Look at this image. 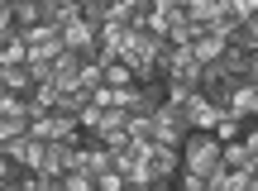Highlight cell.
<instances>
[{
    "instance_id": "6da1fadb",
    "label": "cell",
    "mask_w": 258,
    "mask_h": 191,
    "mask_svg": "<svg viewBox=\"0 0 258 191\" xmlns=\"http://www.w3.org/2000/svg\"><path fill=\"white\" fill-rule=\"evenodd\" d=\"M182 172H196V177H206V182H215V177L225 172V144L211 129H196L182 144Z\"/></svg>"
},
{
    "instance_id": "7a4b0ae2",
    "label": "cell",
    "mask_w": 258,
    "mask_h": 191,
    "mask_svg": "<svg viewBox=\"0 0 258 191\" xmlns=\"http://www.w3.org/2000/svg\"><path fill=\"white\" fill-rule=\"evenodd\" d=\"M86 172L91 177H105V172H120V163H115V148L101 144V139H86Z\"/></svg>"
},
{
    "instance_id": "3957f363",
    "label": "cell",
    "mask_w": 258,
    "mask_h": 191,
    "mask_svg": "<svg viewBox=\"0 0 258 191\" xmlns=\"http://www.w3.org/2000/svg\"><path fill=\"white\" fill-rule=\"evenodd\" d=\"M186 115H191V124H196V129H215L225 110L215 105V100L206 96V91H196V96H191V105H186Z\"/></svg>"
},
{
    "instance_id": "277c9868",
    "label": "cell",
    "mask_w": 258,
    "mask_h": 191,
    "mask_svg": "<svg viewBox=\"0 0 258 191\" xmlns=\"http://www.w3.org/2000/svg\"><path fill=\"white\" fill-rule=\"evenodd\" d=\"M191 53H196V62H201V67H215L225 53H230V38H220V34H211V29H206V34L196 38Z\"/></svg>"
},
{
    "instance_id": "5b68a950",
    "label": "cell",
    "mask_w": 258,
    "mask_h": 191,
    "mask_svg": "<svg viewBox=\"0 0 258 191\" xmlns=\"http://www.w3.org/2000/svg\"><path fill=\"white\" fill-rule=\"evenodd\" d=\"M220 15H225L220 0H191V5H186V19L201 24V29H215V19H220Z\"/></svg>"
},
{
    "instance_id": "8992f818",
    "label": "cell",
    "mask_w": 258,
    "mask_h": 191,
    "mask_svg": "<svg viewBox=\"0 0 258 191\" xmlns=\"http://www.w3.org/2000/svg\"><path fill=\"white\" fill-rule=\"evenodd\" d=\"M225 167H234V172H253V148H249V139L225 144Z\"/></svg>"
},
{
    "instance_id": "52a82bcc",
    "label": "cell",
    "mask_w": 258,
    "mask_h": 191,
    "mask_svg": "<svg viewBox=\"0 0 258 191\" xmlns=\"http://www.w3.org/2000/svg\"><path fill=\"white\" fill-rule=\"evenodd\" d=\"M253 129V119H239V115H220V124L211 129L215 139H220V144H234V139H244Z\"/></svg>"
},
{
    "instance_id": "ba28073f",
    "label": "cell",
    "mask_w": 258,
    "mask_h": 191,
    "mask_svg": "<svg viewBox=\"0 0 258 191\" xmlns=\"http://www.w3.org/2000/svg\"><path fill=\"white\" fill-rule=\"evenodd\" d=\"M211 186H215V191H249V186H253V172H234V167H225Z\"/></svg>"
},
{
    "instance_id": "9c48e42d",
    "label": "cell",
    "mask_w": 258,
    "mask_h": 191,
    "mask_svg": "<svg viewBox=\"0 0 258 191\" xmlns=\"http://www.w3.org/2000/svg\"><path fill=\"white\" fill-rule=\"evenodd\" d=\"M0 77H5V91H34L29 67H0Z\"/></svg>"
},
{
    "instance_id": "30bf717a",
    "label": "cell",
    "mask_w": 258,
    "mask_h": 191,
    "mask_svg": "<svg viewBox=\"0 0 258 191\" xmlns=\"http://www.w3.org/2000/svg\"><path fill=\"white\" fill-rule=\"evenodd\" d=\"M191 96H196V86L172 82V77H167V105H191Z\"/></svg>"
},
{
    "instance_id": "8fae6325",
    "label": "cell",
    "mask_w": 258,
    "mask_h": 191,
    "mask_svg": "<svg viewBox=\"0 0 258 191\" xmlns=\"http://www.w3.org/2000/svg\"><path fill=\"white\" fill-rule=\"evenodd\" d=\"M62 186H67V191H96V177H91V172H67Z\"/></svg>"
},
{
    "instance_id": "7c38bea8",
    "label": "cell",
    "mask_w": 258,
    "mask_h": 191,
    "mask_svg": "<svg viewBox=\"0 0 258 191\" xmlns=\"http://www.w3.org/2000/svg\"><path fill=\"white\" fill-rule=\"evenodd\" d=\"M124 186H129L124 172H105V177H96V191H124Z\"/></svg>"
},
{
    "instance_id": "4fadbf2b",
    "label": "cell",
    "mask_w": 258,
    "mask_h": 191,
    "mask_svg": "<svg viewBox=\"0 0 258 191\" xmlns=\"http://www.w3.org/2000/svg\"><path fill=\"white\" fill-rule=\"evenodd\" d=\"M24 191H48L53 186V177H43V172H24V182H19Z\"/></svg>"
},
{
    "instance_id": "5bb4252c",
    "label": "cell",
    "mask_w": 258,
    "mask_h": 191,
    "mask_svg": "<svg viewBox=\"0 0 258 191\" xmlns=\"http://www.w3.org/2000/svg\"><path fill=\"white\" fill-rule=\"evenodd\" d=\"M230 10L239 19H258V0H230Z\"/></svg>"
},
{
    "instance_id": "9a60e30c",
    "label": "cell",
    "mask_w": 258,
    "mask_h": 191,
    "mask_svg": "<svg viewBox=\"0 0 258 191\" xmlns=\"http://www.w3.org/2000/svg\"><path fill=\"white\" fill-rule=\"evenodd\" d=\"M124 191H158V186H153V182H129Z\"/></svg>"
},
{
    "instance_id": "2e32d148",
    "label": "cell",
    "mask_w": 258,
    "mask_h": 191,
    "mask_svg": "<svg viewBox=\"0 0 258 191\" xmlns=\"http://www.w3.org/2000/svg\"><path fill=\"white\" fill-rule=\"evenodd\" d=\"M5 191H24V186H19V182H5Z\"/></svg>"
},
{
    "instance_id": "e0dca14e",
    "label": "cell",
    "mask_w": 258,
    "mask_h": 191,
    "mask_svg": "<svg viewBox=\"0 0 258 191\" xmlns=\"http://www.w3.org/2000/svg\"><path fill=\"white\" fill-rule=\"evenodd\" d=\"M5 5H10V10H15V5H24V0H5Z\"/></svg>"
},
{
    "instance_id": "ac0fdd59",
    "label": "cell",
    "mask_w": 258,
    "mask_h": 191,
    "mask_svg": "<svg viewBox=\"0 0 258 191\" xmlns=\"http://www.w3.org/2000/svg\"><path fill=\"white\" fill-rule=\"evenodd\" d=\"M253 177H258V153H253Z\"/></svg>"
}]
</instances>
